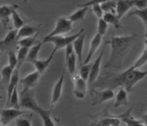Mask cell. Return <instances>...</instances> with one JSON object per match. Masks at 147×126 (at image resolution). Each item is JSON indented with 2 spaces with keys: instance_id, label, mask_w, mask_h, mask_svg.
<instances>
[{
  "instance_id": "1",
  "label": "cell",
  "mask_w": 147,
  "mask_h": 126,
  "mask_svg": "<svg viewBox=\"0 0 147 126\" xmlns=\"http://www.w3.org/2000/svg\"><path fill=\"white\" fill-rule=\"evenodd\" d=\"M147 70L141 71L138 69H135L133 66H131L129 69L120 72L113 77H106L105 78L98 81L97 86L105 87L107 84L108 88L114 89L117 87H124L127 92H131L136 84L142 80L146 78Z\"/></svg>"
},
{
  "instance_id": "2",
  "label": "cell",
  "mask_w": 147,
  "mask_h": 126,
  "mask_svg": "<svg viewBox=\"0 0 147 126\" xmlns=\"http://www.w3.org/2000/svg\"><path fill=\"white\" fill-rule=\"evenodd\" d=\"M135 37V34L130 36H114L110 40H106L105 44L111 47V54L108 62L104 66L105 69H120L127 52Z\"/></svg>"
},
{
  "instance_id": "3",
  "label": "cell",
  "mask_w": 147,
  "mask_h": 126,
  "mask_svg": "<svg viewBox=\"0 0 147 126\" xmlns=\"http://www.w3.org/2000/svg\"><path fill=\"white\" fill-rule=\"evenodd\" d=\"M20 107L32 110L37 113L39 106L35 99V92L33 88L24 87L20 94Z\"/></svg>"
},
{
  "instance_id": "4",
  "label": "cell",
  "mask_w": 147,
  "mask_h": 126,
  "mask_svg": "<svg viewBox=\"0 0 147 126\" xmlns=\"http://www.w3.org/2000/svg\"><path fill=\"white\" fill-rule=\"evenodd\" d=\"M72 21H71L68 18L61 17L57 20L55 27L53 31L50 33L46 37H51L54 36H61L62 34L67 33L72 30Z\"/></svg>"
},
{
  "instance_id": "5",
  "label": "cell",
  "mask_w": 147,
  "mask_h": 126,
  "mask_svg": "<svg viewBox=\"0 0 147 126\" xmlns=\"http://www.w3.org/2000/svg\"><path fill=\"white\" fill-rule=\"evenodd\" d=\"M24 114H27V113L24 111L20 110L18 108L9 107V108L3 109L1 110V114H0L1 125H6L10 123L12 121L16 120L18 117Z\"/></svg>"
},
{
  "instance_id": "6",
  "label": "cell",
  "mask_w": 147,
  "mask_h": 126,
  "mask_svg": "<svg viewBox=\"0 0 147 126\" xmlns=\"http://www.w3.org/2000/svg\"><path fill=\"white\" fill-rule=\"evenodd\" d=\"M91 96L93 97L92 106H94L113 99L115 97V94L113 90L110 88H105L104 90L101 91L93 89L91 91Z\"/></svg>"
},
{
  "instance_id": "7",
  "label": "cell",
  "mask_w": 147,
  "mask_h": 126,
  "mask_svg": "<svg viewBox=\"0 0 147 126\" xmlns=\"http://www.w3.org/2000/svg\"><path fill=\"white\" fill-rule=\"evenodd\" d=\"M74 84V95L79 99H84L87 90V83L86 80L82 78L80 75H75L71 78Z\"/></svg>"
},
{
  "instance_id": "8",
  "label": "cell",
  "mask_w": 147,
  "mask_h": 126,
  "mask_svg": "<svg viewBox=\"0 0 147 126\" xmlns=\"http://www.w3.org/2000/svg\"><path fill=\"white\" fill-rule=\"evenodd\" d=\"M65 67H63V70L61 72L59 80L57 81V83L54 85L52 91V97H51V107L54 108L55 106L57 105L58 101L61 98L62 95V89H63V84H64V79H65Z\"/></svg>"
},
{
  "instance_id": "9",
  "label": "cell",
  "mask_w": 147,
  "mask_h": 126,
  "mask_svg": "<svg viewBox=\"0 0 147 126\" xmlns=\"http://www.w3.org/2000/svg\"><path fill=\"white\" fill-rule=\"evenodd\" d=\"M43 43H52L54 44V49H53V52L56 54L57 51H59L61 49L65 48L66 46L69 45L68 41H67V38L66 36H51V37H45L43 40H42Z\"/></svg>"
},
{
  "instance_id": "10",
  "label": "cell",
  "mask_w": 147,
  "mask_h": 126,
  "mask_svg": "<svg viewBox=\"0 0 147 126\" xmlns=\"http://www.w3.org/2000/svg\"><path fill=\"white\" fill-rule=\"evenodd\" d=\"M105 53V47L103 48L101 51V53L98 55V57L97 58L96 60L94 61L92 64V67L90 69V76L88 78V84H91L94 83L97 81V79L98 77L99 72H100V69H101V62H102V59L103 55Z\"/></svg>"
},
{
  "instance_id": "11",
  "label": "cell",
  "mask_w": 147,
  "mask_h": 126,
  "mask_svg": "<svg viewBox=\"0 0 147 126\" xmlns=\"http://www.w3.org/2000/svg\"><path fill=\"white\" fill-rule=\"evenodd\" d=\"M18 6L17 4H13V5H3L0 8V18L1 21L6 27L8 25L10 18L12 17V14L13 10L18 9Z\"/></svg>"
},
{
  "instance_id": "12",
  "label": "cell",
  "mask_w": 147,
  "mask_h": 126,
  "mask_svg": "<svg viewBox=\"0 0 147 126\" xmlns=\"http://www.w3.org/2000/svg\"><path fill=\"white\" fill-rule=\"evenodd\" d=\"M41 75L42 74L38 70H36V71L28 74L26 77H24V78L21 79L20 80V83L24 87L34 88L37 85V84H38L39 79L41 77Z\"/></svg>"
},
{
  "instance_id": "13",
  "label": "cell",
  "mask_w": 147,
  "mask_h": 126,
  "mask_svg": "<svg viewBox=\"0 0 147 126\" xmlns=\"http://www.w3.org/2000/svg\"><path fill=\"white\" fill-rule=\"evenodd\" d=\"M102 39V36L98 34V33H96V35L92 38L91 41H90V48H89V51H88V54H87V57L85 58L83 64H87V63L90 62V59L92 58L94 53L96 52V51L98 49L100 45H101Z\"/></svg>"
},
{
  "instance_id": "14",
  "label": "cell",
  "mask_w": 147,
  "mask_h": 126,
  "mask_svg": "<svg viewBox=\"0 0 147 126\" xmlns=\"http://www.w3.org/2000/svg\"><path fill=\"white\" fill-rule=\"evenodd\" d=\"M133 109H128L126 112L123 114L117 115V117L120 119L123 123H125L127 125H145V123L142 120L138 121L135 119V117L131 115V111Z\"/></svg>"
},
{
  "instance_id": "15",
  "label": "cell",
  "mask_w": 147,
  "mask_h": 126,
  "mask_svg": "<svg viewBox=\"0 0 147 126\" xmlns=\"http://www.w3.org/2000/svg\"><path fill=\"white\" fill-rule=\"evenodd\" d=\"M127 105H128V92L124 87H120L115 96V102L113 104V107L117 108L122 106H126Z\"/></svg>"
},
{
  "instance_id": "16",
  "label": "cell",
  "mask_w": 147,
  "mask_h": 126,
  "mask_svg": "<svg viewBox=\"0 0 147 126\" xmlns=\"http://www.w3.org/2000/svg\"><path fill=\"white\" fill-rule=\"evenodd\" d=\"M85 38H86V33H84L79 36L77 39H76L73 43V48H74V52L78 58L80 66L83 65L82 62V56H83V50H84V42H85Z\"/></svg>"
},
{
  "instance_id": "17",
  "label": "cell",
  "mask_w": 147,
  "mask_h": 126,
  "mask_svg": "<svg viewBox=\"0 0 147 126\" xmlns=\"http://www.w3.org/2000/svg\"><path fill=\"white\" fill-rule=\"evenodd\" d=\"M39 32V28L37 26L32 25V24H24V26H22L18 30V39L19 40L22 38L35 36L36 33H38Z\"/></svg>"
},
{
  "instance_id": "18",
  "label": "cell",
  "mask_w": 147,
  "mask_h": 126,
  "mask_svg": "<svg viewBox=\"0 0 147 126\" xmlns=\"http://www.w3.org/2000/svg\"><path fill=\"white\" fill-rule=\"evenodd\" d=\"M18 29H16V28L13 30H10L9 33H7V35L1 40V43H0L1 48L3 51L6 48L11 47L17 40H18Z\"/></svg>"
},
{
  "instance_id": "19",
  "label": "cell",
  "mask_w": 147,
  "mask_h": 126,
  "mask_svg": "<svg viewBox=\"0 0 147 126\" xmlns=\"http://www.w3.org/2000/svg\"><path fill=\"white\" fill-rule=\"evenodd\" d=\"M54 55H55V53H54L52 51L51 55L47 58H46L44 60H39V59H37V60L33 62V65L35 66L36 70H38L41 74H42L43 72H45L46 70L48 69V67L51 65V63L52 62V60H53V58H54Z\"/></svg>"
},
{
  "instance_id": "20",
  "label": "cell",
  "mask_w": 147,
  "mask_h": 126,
  "mask_svg": "<svg viewBox=\"0 0 147 126\" xmlns=\"http://www.w3.org/2000/svg\"><path fill=\"white\" fill-rule=\"evenodd\" d=\"M131 0H117V14L120 19L132 8Z\"/></svg>"
},
{
  "instance_id": "21",
  "label": "cell",
  "mask_w": 147,
  "mask_h": 126,
  "mask_svg": "<svg viewBox=\"0 0 147 126\" xmlns=\"http://www.w3.org/2000/svg\"><path fill=\"white\" fill-rule=\"evenodd\" d=\"M20 82V77H19V69H15L14 71L13 72L12 77H11V80L9 81V84L7 86V100H9L10 96L12 95L13 91L15 89L16 87H18V83Z\"/></svg>"
},
{
  "instance_id": "22",
  "label": "cell",
  "mask_w": 147,
  "mask_h": 126,
  "mask_svg": "<svg viewBox=\"0 0 147 126\" xmlns=\"http://www.w3.org/2000/svg\"><path fill=\"white\" fill-rule=\"evenodd\" d=\"M103 19L105 20L109 24H112L113 27L120 30L122 28V25L120 23V19L117 16V14H112V13H105L103 16Z\"/></svg>"
},
{
  "instance_id": "23",
  "label": "cell",
  "mask_w": 147,
  "mask_h": 126,
  "mask_svg": "<svg viewBox=\"0 0 147 126\" xmlns=\"http://www.w3.org/2000/svg\"><path fill=\"white\" fill-rule=\"evenodd\" d=\"M43 44L44 43L42 41V42L37 43L36 44L33 45L32 47L29 48V51H28V56L26 58L25 62L33 63L35 61L37 60V57H38L39 51L41 50V48H42Z\"/></svg>"
},
{
  "instance_id": "24",
  "label": "cell",
  "mask_w": 147,
  "mask_h": 126,
  "mask_svg": "<svg viewBox=\"0 0 147 126\" xmlns=\"http://www.w3.org/2000/svg\"><path fill=\"white\" fill-rule=\"evenodd\" d=\"M91 9H89V6H85V7H80V9H77L76 11L72 13L71 15L68 17L69 20L72 22H76L80 20H82L85 18V16L88 12H90Z\"/></svg>"
},
{
  "instance_id": "25",
  "label": "cell",
  "mask_w": 147,
  "mask_h": 126,
  "mask_svg": "<svg viewBox=\"0 0 147 126\" xmlns=\"http://www.w3.org/2000/svg\"><path fill=\"white\" fill-rule=\"evenodd\" d=\"M37 114H39L40 117L42 118V122H43L44 125H55V123L54 122V121L51 118V110L42 109L40 106H39Z\"/></svg>"
},
{
  "instance_id": "26",
  "label": "cell",
  "mask_w": 147,
  "mask_h": 126,
  "mask_svg": "<svg viewBox=\"0 0 147 126\" xmlns=\"http://www.w3.org/2000/svg\"><path fill=\"white\" fill-rule=\"evenodd\" d=\"M76 54H75V52L72 53L69 56L68 60L65 62V65H64V67H65L68 69L71 78L76 74Z\"/></svg>"
},
{
  "instance_id": "27",
  "label": "cell",
  "mask_w": 147,
  "mask_h": 126,
  "mask_svg": "<svg viewBox=\"0 0 147 126\" xmlns=\"http://www.w3.org/2000/svg\"><path fill=\"white\" fill-rule=\"evenodd\" d=\"M13 71H14V69H13L9 65L5 66L2 69V71H1V73H2V81H3V84H5L6 86H8L9 81L11 80V77H12Z\"/></svg>"
},
{
  "instance_id": "28",
  "label": "cell",
  "mask_w": 147,
  "mask_h": 126,
  "mask_svg": "<svg viewBox=\"0 0 147 126\" xmlns=\"http://www.w3.org/2000/svg\"><path fill=\"white\" fill-rule=\"evenodd\" d=\"M19 101H20V96H18V87H16L9 100L6 101V106L7 107H13V108L19 109L20 108Z\"/></svg>"
},
{
  "instance_id": "29",
  "label": "cell",
  "mask_w": 147,
  "mask_h": 126,
  "mask_svg": "<svg viewBox=\"0 0 147 126\" xmlns=\"http://www.w3.org/2000/svg\"><path fill=\"white\" fill-rule=\"evenodd\" d=\"M39 33H36L35 36H29V37H25V38L20 39L18 41V45L20 46V47H28V48L32 47L33 45H35V42H36L37 36H38V35H39Z\"/></svg>"
},
{
  "instance_id": "30",
  "label": "cell",
  "mask_w": 147,
  "mask_h": 126,
  "mask_svg": "<svg viewBox=\"0 0 147 126\" xmlns=\"http://www.w3.org/2000/svg\"><path fill=\"white\" fill-rule=\"evenodd\" d=\"M104 13L117 14V0H109L101 4Z\"/></svg>"
},
{
  "instance_id": "31",
  "label": "cell",
  "mask_w": 147,
  "mask_h": 126,
  "mask_svg": "<svg viewBox=\"0 0 147 126\" xmlns=\"http://www.w3.org/2000/svg\"><path fill=\"white\" fill-rule=\"evenodd\" d=\"M29 51V48L24 47H20L18 52V64L17 66V69H20V68L22 66V64L25 62L26 58L28 56V53Z\"/></svg>"
},
{
  "instance_id": "32",
  "label": "cell",
  "mask_w": 147,
  "mask_h": 126,
  "mask_svg": "<svg viewBox=\"0 0 147 126\" xmlns=\"http://www.w3.org/2000/svg\"><path fill=\"white\" fill-rule=\"evenodd\" d=\"M32 114H24L16 119L15 123L18 126H30L32 125Z\"/></svg>"
},
{
  "instance_id": "33",
  "label": "cell",
  "mask_w": 147,
  "mask_h": 126,
  "mask_svg": "<svg viewBox=\"0 0 147 126\" xmlns=\"http://www.w3.org/2000/svg\"><path fill=\"white\" fill-rule=\"evenodd\" d=\"M11 19H12L13 24V26L16 29H20L22 26L24 25V20L22 19L20 14H18L17 9L13 10V12L12 14V17H11Z\"/></svg>"
},
{
  "instance_id": "34",
  "label": "cell",
  "mask_w": 147,
  "mask_h": 126,
  "mask_svg": "<svg viewBox=\"0 0 147 126\" xmlns=\"http://www.w3.org/2000/svg\"><path fill=\"white\" fill-rule=\"evenodd\" d=\"M92 63H87V64H83L80 67V76L82 78H84V80L86 81H88V78H89V76H90V69H91V67H92Z\"/></svg>"
},
{
  "instance_id": "35",
  "label": "cell",
  "mask_w": 147,
  "mask_h": 126,
  "mask_svg": "<svg viewBox=\"0 0 147 126\" xmlns=\"http://www.w3.org/2000/svg\"><path fill=\"white\" fill-rule=\"evenodd\" d=\"M131 16H137L138 18L141 19L142 22L144 23V24H147V8L141 9H135L134 11L130 13L128 17H131Z\"/></svg>"
},
{
  "instance_id": "36",
  "label": "cell",
  "mask_w": 147,
  "mask_h": 126,
  "mask_svg": "<svg viewBox=\"0 0 147 126\" xmlns=\"http://www.w3.org/2000/svg\"><path fill=\"white\" fill-rule=\"evenodd\" d=\"M109 24L106 21L102 18H98V27H97V33H98L102 36L105 35L107 29H108Z\"/></svg>"
},
{
  "instance_id": "37",
  "label": "cell",
  "mask_w": 147,
  "mask_h": 126,
  "mask_svg": "<svg viewBox=\"0 0 147 126\" xmlns=\"http://www.w3.org/2000/svg\"><path fill=\"white\" fill-rule=\"evenodd\" d=\"M147 63V52L146 51H143V52L142 53V54L140 55V57L138 58V59L136 60L134 65H133V67L135 69H139L142 66H144L145 64Z\"/></svg>"
},
{
  "instance_id": "38",
  "label": "cell",
  "mask_w": 147,
  "mask_h": 126,
  "mask_svg": "<svg viewBox=\"0 0 147 126\" xmlns=\"http://www.w3.org/2000/svg\"><path fill=\"white\" fill-rule=\"evenodd\" d=\"M8 57H9V65L11 66L13 69H17V66L18 64V54H16L14 51H8Z\"/></svg>"
},
{
  "instance_id": "39",
  "label": "cell",
  "mask_w": 147,
  "mask_h": 126,
  "mask_svg": "<svg viewBox=\"0 0 147 126\" xmlns=\"http://www.w3.org/2000/svg\"><path fill=\"white\" fill-rule=\"evenodd\" d=\"M92 11L98 18H102L104 16V11L102 9L101 4H94L92 6Z\"/></svg>"
},
{
  "instance_id": "40",
  "label": "cell",
  "mask_w": 147,
  "mask_h": 126,
  "mask_svg": "<svg viewBox=\"0 0 147 126\" xmlns=\"http://www.w3.org/2000/svg\"><path fill=\"white\" fill-rule=\"evenodd\" d=\"M131 2L132 6L138 9L147 8V0H131Z\"/></svg>"
},
{
  "instance_id": "41",
  "label": "cell",
  "mask_w": 147,
  "mask_h": 126,
  "mask_svg": "<svg viewBox=\"0 0 147 126\" xmlns=\"http://www.w3.org/2000/svg\"><path fill=\"white\" fill-rule=\"evenodd\" d=\"M106 1H109V0H90L89 2H87V3H83V4H80L79 5L80 7H85V6H92L94 4H102L103 3H105Z\"/></svg>"
},
{
  "instance_id": "42",
  "label": "cell",
  "mask_w": 147,
  "mask_h": 126,
  "mask_svg": "<svg viewBox=\"0 0 147 126\" xmlns=\"http://www.w3.org/2000/svg\"><path fill=\"white\" fill-rule=\"evenodd\" d=\"M72 53H74V48H73V43H71V44H69L68 46H66L65 59V62L68 60V58H69V56H70Z\"/></svg>"
},
{
  "instance_id": "43",
  "label": "cell",
  "mask_w": 147,
  "mask_h": 126,
  "mask_svg": "<svg viewBox=\"0 0 147 126\" xmlns=\"http://www.w3.org/2000/svg\"><path fill=\"white\" fill-rule=\"evenodd\" d=\"M142 121L144 122L145 125H147V113L146 114H145L143 117H142Z\"/></svg>"
},
{
  "instance_id": "44",
  "label": "cell",
  "mask_w": 147,
  "mask_h": 126,
  "mask_svg": "<svg viewBox=\"0 0 147 126\" xmlns=\"http://www.w3.org/2000/svg\"><path fill=\"white\" fill-rule=\"evenodd\" d=\"M145 25V38L147 39V24H144Z\"/></svg>"
},
{
  "instance_id": "45",
  "label": "cell",
  "mask_w": 147,
  "mask_h": 126,
  "mask_svg": "<svg viewBox=\"0 0 147 126\" xmlns=\"http://www.w3.org/2000/svg\"><path fill=\"white\" fill-rule=\"evenodd\" d=\"M145 49L144 51H146L147 52V39H145Z\"/></svg>"
},
{
  "instance_id": "46",
  "label": "cell",
  "mask_w": 147,
  "mask_h": 126,
  "mask_svg": "<svg viewBox=\"0 0 147 126\" xmlns=\"http://www.w3.org/2000/svg\"><path fill=\"white\" fill-rule=\"evenodd\" d=\"M28 1H29V0H23V3H24V4H27V3H28Z\"/></svg>"
},
{
  "instance_id": "47",
  "label": "cell",
  "mask_w": 147,
  "mask_h": 126,
  "mask_svg": "<svg viewBox=\"0 0 147 126\" xmlns=\"http://www.w3.org/2000/svg\"><path fill=\"white\" fill-rule=\"evenodd\" d=\"M146 78H147V77H146Z\"/></svg>"
}]
</instances>
